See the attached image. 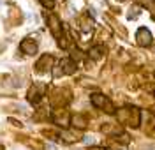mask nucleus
<instances>
[{
    "label": "nucleus",
    "mask_w": 155,
    "mask_h": 150,
    "mask_svg": "<svg viewBox=\"0 0 155 150\" xmlns=\"http://www.w3.org/2000/svg\"><path fill=\"white\" fill-rule=\"evenodd\" d=\"M116 118L120 124H127L130 127H139L141 124V111L134 108V106H127L122 108L120 111H116Z\"/></svg>",
    "instance_id": "nucleus-1"
},
{
    "label": "nucleus",
    "mask_w": 155,
    "mask_h": 150,
    "mask_svg": "<svg viewBox=\"0 0 155 150\" xmlns=\"http://www.w3.org/2000/svg\"><path fill=\"white\" fill-rule=\"evenodd\" d=\"M78 69L76 62L72 58H62L58 62V65H55V69H53V76L58 78V76H62V74H74Z\"/></svg>",
    "instance_id": "nucleus-2"
},
{
    "label": "nucleus",
    "mask_w": 155,
    "mask_h": 150,
    "mask_svg": "<svg viewBox=\"0 0 155 150\" xmlns=\"http://www.w3.org/2000/svg\"><path fill=\"white\" fill-rule=\"evenodd\" d=\"M90 101H92V104L95 106V108H101V110L107 111V113H115V108H113V104H111V101L107 99L104 94H99V92H94L92 95H90Z\"/></svg>",
    "instance_id": "nucleus-3"
},
{
    "label": "nucleus",
    "mask_w": 155,
    "mask_h": 150,
    "mask_svg": "<svg viewBox=\"0 0 155 150\" xmlns=\"http://www.w3.org/2000/svg\"><path fill=\"white\" fill-rule=\"evenodd\" d=\"M44 92H46V85H44V83H41V81H35V83H32V85H30L27 99H28L32 104H37V102H41L42 95H44Z\"/></svg>",
    "instance_id": "nucleus-4"
},
{
    "label": "nucleus",
    "mask_w": 155,
    "mask_h": 150,
    "mask_svg": "<svg viewBox=\"0 0 155 150\" xmlns=\"http://www.w3.org/2000/svg\"><path fill=\"white\" fill-rule=\"evenodd\" d=\"M51 120L57 124V125H60V127H69L71 125V113H69L65 108H58V110H53V113H51Z\"/></svg>",
    "instance_id": "nucleus-5"
},
{
    "label": "nucleus",
    "mask_w": 155,
    "mask_h": 150,
    "mask_svg": "<svg viewBox=\"0 0 155 150\" xmlns=\"http://www.w3.org/2000/svg\"><path fill=\"white\" fill-rule=\"evenodd\" d=\"M152 32L146 28V27H141V28H137L136 32V42L141 46V48H146V46H150L152 44Z\"/></svg>",
    "instance_id": "nucleus-6"
},
{
    "label": "nucleus",
    "mask_w": 155,
    "mask_h": 150,
    "mask_svg": "<svg viewBox=\"0 0 155 150\" xmlns=\"http://www.w3.org/2000/svg\"><path fill=\"white\" fill-rule=\"evenodd\" d=\"M51 67H55V58L51 57V55H42L41 58L37 60V64H35V69L37 72H48Z\"/></svg>",
    "instance_id": "nucleus-7"
},
{
    "label": "nucleus",
    "mask_w": 155,
    "mask_h": 150,
    "mask_svg": "<svg viewBox=\"0 0 155 150\" xmlns=\"http://www.w3.org/2000/svg\"><path fill=\"white\" fill-rule=\"evenodd\" d=\"M48 27L51 30V34H53V37H60L62 34H64V28H62V25H60V20H58L57 14H48Z\"/></svg>",
    "instance_id": "nucleus-8"
},
{
    "label": "nucleus",
    "mask_w": 155,
    "mask_h": 150,
    "mask_svg": "<svg viewBox=\"0 0 155 150\" xmlns=\"http://www.w3.org/2000/svg\"><path fill=\"white\" fill-rule=\"evenodd\" d=\"M39 50V44L35 39H30V37H27V39L21 41V44H19V51L21 53H25V55H35Z\"/></svg>",
    "instance_id": "nucleus-9"
},
{
    "label": "nucleus",
    "mask_w": 155,
    "mask_h": 150,
    "mask_svg": "<svg viewBox=\"0 0 155 150\" xmlns=\"http://www.w3.org/2000/svg\"><path fill=\"white\" fill-rule=\"evenodd\" d=\"M71 124L78 129H85L87 127V117L85 115H71Z\"/></svg>",
    "instance_id": "nucleus-10"
},
{
    "label": "nucleus",
    "mask_w": 155,
    "mask_h": 150,
    "mask_svg": "<svg viewBox=\"0 0 155 150\" xmlns=\"http://www.w3.org/2000/svg\"><path fill=\"white\" fill-rule=\"evenodd\" d=\"M104 46H101V44H99V46H92V48H90V51H88V57H90V58H94V60H101L102 58V55H104Z\"/></svg>",
    "instance_id": "nucleus-11"
},
{
    "label": "nucleus",
    "mask_w": 155,
    "mask_h": 150,
    "mask_svg": "<svg viewBox=\"0 0 155 150\" xmlns=\"http://www.w3.org/2000/svg\"><path fill=\"white\" fill-rule=\"evenodd\" d=\"M139 2H141L145 7H150V9L155 12V4H153V0H139Z\"/></svg>",
    "instance_id": "nucleus-12"
},
{
    "label": "nucleus",
    "mask_w": 155,
    "mask_h": 150,
    "mask_svg": "<svg viewBox=\"0 0 155 150\" xmlns=\"http://www.w3.org/2000/svg\"><path fill=\"white\" fill-rule=\"evenodd\" d=\"M39 2H41V4H42L46 9H53V4H55L53 0H39Z\"/></svg>",
    "instance_id": "nucleus-13"
},
{
    "label": "nucleus",
    "mask_w": 155,
    "mask_h": 150,
    "mask_svg": "<svg viewBox=\"0 0 155 150\" xmlns=\"http://www.w3.org/2000/svg\"><path fill=\"white\" fill-rule=\"evenodd\" d=\"M90 150H106V148H102V147H92Z\"/></svg>",
    "instance_id": "nucleus-14"
}]
</instances>
